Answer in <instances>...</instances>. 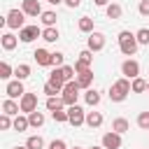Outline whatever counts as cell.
Masks as SVG:
<instances>
[{
    "label": "cell",
    "mask_w": 149,
    "mask_h": 149,
    "mask_svg": "<svg viewBox=\"0 0 149 149\" xmlns=\"http://www.w3.org/2000/svg\"><path fill=\"white\" fill-rule=\"evenodd\" d=\"M130 91H133L130 79L121 77V79H116V81L112 84V88H109V100H112V102H123V100L128 98V93H130Z\"/></svg>",
    "instance_id": "cell-1"
},
{
    "label": "cell",
    "mask_w": 149,
    "mask_h": 149,
    "mask_svg": "<svg viewBox=\"0 0 149 149\" xmlns=\"http://www.w3.org/2000/svg\"><path fill=\"white\" fill-rule=\"evenodd\" d=\"M116 40H119V49H121V54H123V56H135V51H137L140 42H137V37H135L130 30H121Z\"/></svg>",
    "instance_id": "cell-2"
},
{
    "label": "cell",
    "mask_w": 149,
    "mask_h": 149,
    "mask_svg": "<svg viewBox=\"0 0 149 149\" xmlns=\"http://www.w3.org/2000/svg\"><path fill=\"white\" fill-rule=\"evenodd\" d=\"M26 14H23V9H9L7 12V16H5V26L7 28H12V30H21V28H26Z\"/></svg>",
    "instance_id": "cell-3"
},
{
    "label": "cell",
    "mask_w": 149,
    "mask_h": 149,
    "mask_svg": "<svg viewBox=\"0 0 149 149\" xmlns=\"http://www.w3.org/2000/svg\"><path fill=\"white\" fill-rule=\"evenodd\" d=\"M79 84L77 81H68L65 84V88H63V93H61V98L65 100V107H72V105H77V98H79Z\"/></svg>",
    "instance_id": "cell-4"
},
{
    "label": "cell",
    "mask_w": 149,
    "mask_h": 149,
    "mask_svg": "<svg viewBox=\"0 0 149 149\" xmlns=\"http://www.w3.org/2000/svg\"><path fill=\"white\" fill-rule=\"evenodd\" d=\"M121 74L126 77V79H137L140 77V63L135 61V58H126L123 63H121Z\"/></svg>",
    "instance_id": "cell-5"
},
{
    "label": "cell",
    "mask_w": 149,
    "mask_h": 149,
    "mask_svg": "<svg viewBox=\"0 0 149 149\" xmlns=\"http://www.w3.org/2000/svg\"><path fill=\"white\" fill-rule=\"evenodd\" d=\"M68 123H72L74 128L84 126V123H86V112H84L79 105H72V107H68Z\"/></svg>",
    "instance_id": "cell-6"
},
{
    "label": "cell",
    "mask_w": 149,
    "mask_h": 149,
    "mask_svg": "<svg viewBox=\"0 0 149 149\" xmlns=\"http://www.w3.org/2000/svg\"><path fill=\"white\" fill-rule=\"evenodd\" d=\"M37 37H42V28H40V26H26V28L19 30V40H21L23 44H28V42H33V40H37Z\"/></svg>",
    "instance_id": "cell-7"
},
{
    "label": "cell",
    "mask_w": 149,
    "mask_h": 149,
    "mask_svg": "<svg viewBox=\"0 0 149 149\" xmlns=\"http://www.w3.org/2000/svg\"><path fill=\"white\" fill-rule=\"evenodd\" d=\"M5 93H7V98H12V100H21L23 98V93H26V88H23V81H19V79H14V81H7V86H5Z\"/></svg>",
    "instance_id": "cell-8"
},
{
    "label": "cell",
    "mask_w": 149,
    "mask_h": 149,
    "mask_svg": "<svg viewBox=\"0 0 149 149\" xmlns=\"http://www.w3.org/2000/svg\"><path fill=\"white\" fill-rule=\"evenodd\" d=\"M19 105H21V112H23V114L28 116L30 112H35V109H37V95H35V93H28V91H26V93H23V98L19 100Z\"/></svg>",
    "instance_id": "cell-9"
},
{
    "label": "cell",
    "mask_w": 149,
    "mask_h": 149,
    "mask_svg": "<svg viewBox=\"0 0 149 149\" xmlns=\"http://www.w3.org/2000/svg\"><path fill=\"white\" fill-rule=\"evenodd\" d=\"M86 49H91V51H102V49H105V35L98 33V30H93V33L88 35V40H86Z\"/></svg>",
    "instance_id": "cell-10"
},
{
    "label": "cell",
    "mask_w": 149,
    "mask_h": 149,
    "mask_svg": "<svg viewBox=\"0 0 149 149\" xmlns=\"http://www.w3.org/2000/svg\"><path fill=\"white\" fill-rule=\"evenodd\" d=\"M21 9L26 16H42V5L40 0H23L21 2Z\"/></svg>",
    "instance_id": "cell-11"
},
{
    "label": "cell",
    "mask_w": 149,
    "mask_h": 149,
    "mask_svg": "<svg viewBox=\"0 0 149 149\" xmlns=\"http://www.w3.org/2000/svg\"><path fill=\"white\" fill-rule=\"evenodd\" d=\"M102 147L105 149H121V135L119 133H105L102 135Z\"/></svg>",
    "instance_id": "cell-12"
},
{
    "label": "cell",
    "mask_w": 149,
    "mask_h": 149,
    "mask_svg": "<svg viewBox=\"0 0 149 149\" xmlns=\"http://www.w3.org/2000/svg\"><path fill=\"white\" fill-rule=\"evenodd\" d=\"M49 81H51L61 93H63V88H65V84H68V81H65V77H63V70H61V68H54V70L49 72Z\"/></svg>",
    "instance_id": "cell-13"
},
{
    "label": "cell",
    "mask_w": 149,
    "mask_h": 149,
    "mask_svg": "<svg viewBox=\"0 0 149 149\" xmlns=\"http://www.w3.org/2000/svg\"><path fill=\"white\" fill-rule=\"evenodd\" d=\"M33 58H35V63L42 65V68H49V65H51V54H49L47 49H35V51H33Z\"/></svg>",
    "instance_id": "cell-14"
},
{
    "label": "cell",
    "mask_w": 149,
    "mask_h": 149,
    "mask_svg": "<svg viewBox=\"0 0 149 149\" xmlns=\"http://www.w3.org/2000/svg\"><path fill=\"white\" fill-rule=\"evenodd\" d=\"M77 84H79V88H91V84H93V70H86V72H79L77 74V79H74Z\"/></svg>",
    "instance_id": "cell-15"
},
{
    "label": "cell",
    "mask_w": 149,
    "mask_h": 149,
    "mask_svg": "<svg viewBox=\"0 0 149 149\" xmlns=\"http://www.w3.org/2000/svg\"><path fill=\"white\" fill-rule=\"evenodd\" d=\"M19 112H21V105H19V102H14L12 98H7V100L2 102V114H9V116H19Z\"/></svg>",
    "instance_id": "cell-16"
},
{
    "label": "cell",
    "mask_w": 149,
    "mask_h": 149,
    "mask_svg": "<svg viewBox=\"0 0 149 149\" xmlns=\"http://www.w3.org/2000/svg\"><path fill=\"white\" fill-rule=\"evenodd\" d=\"M86 126L88 128H100L102 126V114L100 112H86Z\"/></svg>",
    "instance_id": "cell-17"
},
{
    "label": "cell",
    "mask_w": 149,
    "mask_h": 149,
    "mask_svg": "<svg viewBox=\"0 0 149 149\" xmlns=\"http://www.w3.org/2000/svg\"><path fill=\"white\" fill-rule=\"evenodd\" d=\"M112 130H114V133H119V135H123L126 130H130V123H128V119H123V116L114 119V121H112Z\"/></svg>",
    "instance_id": "cell-18"
},
{
    "label": "cell",
    "mask_w": 149,
    "mask_h": 149,
    "mask_svg": "<svg viewBox=\"0 0 149 149\" xmlns=\"http://www.w3.org/2000/svg\"><path fill=\"white\" fill-rule=\"evenodd\" d=\"M14 77H16L19 81L28 79V77H30V65H28V63H19V65L14 68Z\"/></svg>",
    "instance_id": "cell-19"
},
{
    "label": "cell",
    "mask_w": 149,
    "mask_h": 149,
    "mask_svg": "<svg viewBox=\"0 0 149 149\" xmlns=\"http://www.w3.org/2000/svg\"><path fill=\"white\" fill-rule=\"evenodd\" d=\"M28 121H30V128H40V126H44L47 119H44V112H37L35 109V112L28 114Z\"/></svg>",
    "instance_id": "cell-20"
},
{
    "label": "cell",
    "mask_w": 149,
    "mask_h": 149,
    "mask_svg": "<svg viewBox=\"0 0 149 149\" xmlns=\"http://www.w3.org/2000/svg\"><path fill=\"white\" fill-rule=\"evenodd\" d=\"M105 14H107V19H121L123 9H121V5H116V2H109V5L105 7Z\"/></svg>",
    "instance_id": "cell-21"
},
{
    "label": "cell",
    "mask_w": 149,
    "mask_h": 149,
    "mask_svg": "<svg viewBox=\"0 0 149 149\" xmlns=\"http://www.w3.org/2000/svg\"><path fill=\"white\" fill-rule=\"evenodd\" d=\"M16 42H19V40H16L12 33H5V35L0 37V44H2V49H5V51H12V49L16 47Z\"/></svg>",
    "instance_id": "cell-22"
},
{
    "label": "cell",
    "mask_w": 149,
    "mask_h": 149,
    "mask_svg": "<svg viewBox=\"0 0 149 149\" xmlns=\"http://www.w3.org/2000/svg\"><path fill=\"white\" fill-rule=\"evenodd\" d=\"M58 37H61L58 28H44V30H42V40H44V42H49V44H54Z\"/></svg>",
    "instance_id": "cell-23"
},
{
    "label": "cell",
    "mask_w": 149,
    "mask_h": 149,
    "mask_svg": "<svg viewBox=\"0 0 149 149\" xmlns=\"http://www.w3.org/2000/svg\"><path fill=\"white\" fill-rule=\"evenodd\" d=\"M63 105H65V100H63L61 95H54V98H47V109H49V112H56V109H63Z\"/></svg>",
    "instance_id": "cell-24"
},
{
    "label": "cell",
    "mask_w": 149,
    "mask_h": 149,
    "mask_svg": "<svg viewBox=\"0 0 149 149\" xmlns=\"http://www.w3.org/2000/svg\"><path fill=\"white\" fill-rule=\"evenodd\" d=\"M28 128H30V121H28V116H23V114L14 116V130L23 133V130H28Z\"/></svg>",
    "instance_id": "cell-25"
},
{
    "label": "cell",
    "mask_w": 149,
    "mask_h": 149,
    "mask_svg": "<svg viewBox=\"0 0 149 149\" xmlns=\"http://www.w3.org/2000/svg\"><path fill=\"white\" fill-rule=\"evenodd\" d=\"M40 21L44 23V28H56V12H42Z\"/></svg>",
    "instance_id": "cell-26"
},
{
    "label": "cell",
    "mask_w": 149,
    "mask_h": 149,
    "mask_svg": "<svg viewBox=\"0 0 149 149\" xmlns=\"http://www.w3.org/2000/svg\"><path fill=\"white\" fill-rule=\"evenodd\" d=\"M84 100H86V105H91V107H95V105L100 102V93H98L95 88H88V91L84 93Z\"/></svg>",
    "instance_id": "cell-27"
},
{
    "label": "cell",
    "mask_w": 149,
    "mask_h": 149,
    "mask_svg": "<svg viewBox=\"0 0 149 149\" xmlns=\"http://www.w3.org/2000/svg\"><path fill=\"white\" fill-rule=\"evenodd\" d=\"M77 26H79V30H81V33H88V35L93 33V19H91V16H81Z\"/></svg>",
    "instance_id": "cell-28"
},
{
    "label": "cell",
    "mask_w": 149,
    "mask_h": 149,
    "mask_svg": "<svg viewBox=\"0 0 149 149\" xmlns=\"http://www.w3.org/2000/svg\"><path fill=\"white\" fill-rule=\"evenodd\" d=\"M147 79H142V77H137V79H133L130 81V86H133V93H144L147 91Z\"/></svg>",
    "instance_id": "cell-29"
},
{
    "label": "cell",
    "mask_w": 149,
    "mask_h": 149,
    "mask_svg": "<svg viewBox=\"0 0 149 149\" xmlns=\"http://www.w3.org/2000/svg\"><path fill=\"white\" fill-rule=\"evenodd\" d=\"M26 147H28V149H42V147H44V140H42L40 135H30V137L26 140Z\"/></svg>",
    "instance_id": "cell-30"
},
{
    "label": "cell",
    "mask_w": 149,
    "mask_h": 149,
    "mask_svg": "<svg viewBox=\"0 0 149 149\" xmlns=\"http://www.w3.org/2000/svg\"><path fill=\"white\" fill-rule=\"evenodd\" d=\"M12 74H14V68H12L7 61H2V63H0V79H9Z\"/></svg>",
    "instance_id": "cell-31"
},
{
    "label": "cell",
    "mask_w": 149,
    "mask_h": 149,
    "mask_svg": "<svg viewBox=\"0 0 149 149\" xmlns=\"http://www.w3.org/2000/svg\"><path fill=\"white\" fill-rule=\"evenodd\" d=\"M51 119H54L56 123H65V121H68V109H56V112H51Z\"/></svg>",
    "instance_id": "cell-32"
},
{
    "label": "cell",
    "mask_w": 149,
    "mask_h": 149,
    "mask_svg": "<svg viewBox=\"0 0 149 149\" xmlns=\"http://www.w3.org/2000/svg\"><path fill=\"white\" fill-rule=\"evenodd\" d=\"M137 126L142 130H149V112H140L137 114Z\"/></svg>",
    "instance_id": "cell-33"
},
{
    "label": "cell",
    "mask_w": 149,
    "mask_h": 149,
    "mask_svg": "<svg viewBox=\"0 0 149 149\" xmlns=\"http://www.w3.org/2000/svg\"><path fill=\"white\" fill-rule=\"evenodd\" d=\"M135 37H137L140 44H149V28H140V30L135 33Z\"/></svg>",
    "instance_id": "cell-34"
},
{
    "label": "cell",
    "mask_w": 149,
    "mask_h": 149,
    "mask_svg": "<svg viewBox=\"0 0 149 149\" xmlns=\"http://www.w3.org/2000/svg\"><path fill=\"white\" fill-rule=\"evenodd\" d=\"M63 61H65V56H63L61 51H54V54H51V65H54V68H63Z\"/></svg>",
    "instance_id": "cell-35"
},
{
    "label": "cell",
    "mask_w": 149,
    "mask_h": 149,
    "mask_svg": "<svg viewBox=\"0 0 149 149\" xmlns=\"http://www.w3.org/2000/svg\"><path fill=\"white\" fill-rule=\"evenodd\" d=\"M0 128H2V130L14 128V121H12V116H9V114H2V116H0Z\"/></svg>",
    "instance_id": "cell-36"
},
{
    "label": "cell",
    "mask_w": 149,
    "mask_h": 149,
    "mask_svg": "<svg viewBox=\"0 0 149 149\" xmlns=\"http://www.w3.org/2000/svg\"><path fill=\"white\" fill-rule=\"evenodd\" d=\"M79 61H84V63H93V51L91 49H84V51H79Z\"/></svg>",
    "instance_id": "cell-37"
},
{
    "label": "cell",
    "mask_w": 149,
    "mask_h": 149,
    "mask_svg": "<svg viewBox=\"0 0 149 149\" xmlns=\"http://www.w3.org/2000/svg\"><path fill=\"white\" fill-rule=\"evenodd\" d=\"M42 91H44V93H47V98H54V95H56V93H61V91H58V88H56V86H54V84H51V81H47V84H44V88H42Z\"/></svg>",
    "instance_id": "cell-38"
},
{
    "label": "cell",
    "mask_w": 149,
    "mask_h": 149,
    "mask_svg": "<svg viewBox=\"0 0 149 149\" xmlns=\"http://www.w3.org/2000/svg\"><path fill=\"white\" fill-rule=\"evenodd\" d=\"M86 70H91V65H88V63H84V61H79V58H77V61H74V72H77V74H79V72H86Z\"/></svg>",
    "instance_id": "cell-39"
},
{
    "label": "cell",
    "mask_w": 149,
    "mask_h": 149,
    "mask_svg": "<svg viewBox=\"0 0 149 149\" xmlns=\"http://www.w3.org/2000/svg\"><path fill=\"white\" fill-rule=\"evenodd\" d=\"M137 12H140L142 16H149V0H140V7H137Z\"/></svg>",
    "instance_id": "cell-40"
},
{
    "label": "cell",
    "mask_w": 149,
    "mask_h": 149,
    "mask_svg": "<svg viewBox=\"0 0 149 149\" xmlns=\"http://www.w3.org/2000/svg\"><path fill=\"white\" fill-rule=\"evenodd\" d=\"M49 149H68V144H65L63 140H51V144H49Z\"/></svg>",
    "instance_id": "cell-41"
},
{
    "label": "cell",
    "mask_w": 149,
    "mask_h": 149,
    "mask_svg": "<svg viewBox=\"0 0 149 149\" xmlns=\"http://www.w3.org/2000/svg\"><path fill=\"white\" fill-rule=\"evenodd\" d=\"M65 5L74 9V7H79V5H81V0H65Z\"/></svg>",
    "instance_id": "cell-42"
},
{
    "label": "cell",
    "mask_w": 149,
    "mask_h": 149,
    "mask_svg": "<svg viewBox=\"0 0 149 149\" xmlns=\"http://www.w3.org/2000/svg\"><path fill=\"white\" fill-rule=\"evenodd\" d=\"M95 5H98V7H107V5H109V0H95Z\"/></svg>",
    "instance_id": "cell-43"
},
{
    "label": "cell",
    "mask_w": 149,
    "mask_h": 149,
    "mask_svg": "<svg viewBox=\"0 0 149 149\" xmlns=\"http://www.w3.org/2000/svg\"><path fill=\"white\" fill-rule=\"evenodd\" d=\"M47 2H51V5H61V2H65V0H47Z\"/></svg>",
    "instance_id": "cell-44"
},
{
    "label": "cell",
    "mask_w": 149,
    "mask_h": 149,
    "mask_svg": "<svg viewBox=\"0 0 149 149\" xmlns=\"http://www.w3.org/2000/svg\"><path fill=\"white\" fill-rule=\"evenodd\" d=\"M14 149H28V147H26V144H21V147H14Z\"/></svg>",
    "instance_id": "cell-45"
},
{
    "label": "cell",
    "mask_w": 149,
    "mask_h": 149,
    "mask_svg": "<svg viewBox=\"0 0 149 149\" xmlns=\"http://www.w3.org/2000/svg\"><path fill=\"white\" fill-rule=\"evenodd\" d=\"M91 149H105V147H91Z\"/></svg>",
    "instance_id": "cell-46"
},
{
    "label": "cell",
    "mask_w": 149,
    "mask_h": 149,
    "mask_svg": "<svg viewBox=\"0 0 149 149\" xmlns=\"http://www.w3.org/2000/svg\"><path fill=\"white\" fill-rule=\"evenodd\" d=\"M74 149H81V147H74Z\"/></svg>",
    "instance_id": "cell-47"
},
{
    "label": "cell",
    "mask_w": 149,
    "mask_h": 149,
    "mask_svg": "<svg viewBox=\"0 0 149 149\" xmlns=\"http://www.w3.org/2000/svg\"><path fill=\"white\" fill-rule=\"evenodd\" d=\"M147 91H149V84H147Z\"/></svg>",
    "instance_id": "cell-48"
}]
</instances>
